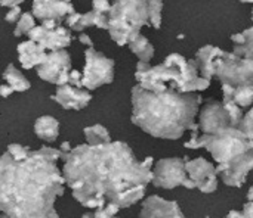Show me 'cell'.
Returning <instances> with one entry per match:
<instances>
[{
	"label": "cell",
	"mask_w": 253,
	"mask_h": 218,
	"mask_svg": "<svg viewBox=\"0 0 253 218\" xmlns=\"http://www.w3.org/2000/svg\"><path fill=\"white\" fill-rule=\"evenodd\" d=\"M13 93V90L7 84H0V97H7Z\"/></svg>",
	"instance_id": "40"
},
{
	"label": "cell",
	"mask_w": 253,
	"mask_h": 218,
	"mask_svg": "<svg viewBox=\"0 0 253 218\" xmlns=\"http://www.w3.org/2000/svg\"><path fill=\"white\" fill-rule=\"evenodd\" d=\"M61 152L43 146L24 161L0 156V211L7 218H59L56 198L64 195V177L56 161Z\"/></svg>",
	"instance_id": "2"
},
{
	"label": "cell",
	"mask_w": 253,
	"mask_h": 218,
	"mask_svg": "<svg viewBox=\"0 0 253 218\" xmlns=\"http://www.w3.org/2000/svg\"><path fill=\"white\" fill-rule=\"evenodd\" d=\"M225 218H245V217H243V214H242L240 211L233 210V211H230V213H228V216H227Z\"/></svg>",
	"instance_id": "42"
},
{
	"label": "cell",
	"mask_w": 253,
	"mask_h": 218,
	"mask_svg": "<svg viewBox=\"0 0 253 218\" xmlns=\"http://www.w3.org/2000/svg\"><path fill=\"white\" fill-rule=\"evenodd\" d=\"M36 69H37V75L42 80L56 86H64L68 84V74L71 71V58L65 49L50 52L47 53L44 62L36 66Z\"/></svg>",
	"instance_id": "10"
},
{
	"label": "cell",
	"mask_w": 253,
	"mask_h": 218,
	"mask_svg": "<svg viewBox=\"0 0 253 218\" xmlns=\"http://www.w3.org/2000/svg\"><path fill=\"white\" fill-rule=\"evenodd\" d=\"M222 53V49L219 47H215V46H203L202 49L197 50L196 53V63H197V68H199V75L206 78V80H211L212 77H215V71H213V63H215V59Z\"/></svg>",
	"instance_id": "19"
},
{
	"label": "cell",
	"mask_w": 253,
	"mask_h": 218,
	"mask_svg": "<svg viewBox=\"0 0 253 218\" xmlns=\"http://www.w3.org/2000/svg\"><path fill=\"white\" fill-rule=\"evenodd\" d=\"M71 38H73L71 32L67 28L58 25L53 30L43 28L42 37L39 38L37 44L40 47H43L44 50L56 52V50H64L65 47H68L70 43H71Z\"/></svg>",
	"instance_id": "17"
},
{
	"label": "cell",
	"mask_w": 253,
	"mask_h": 218,
	"mask_svg": "<svg viewBox=\"0 0 253 218\" xmlns=\"http://www.w3.org/2000/svg\"><path fill=\"white\" fill-rule=\"evenodd\" d=\"M135 80L141 89L153 93H160L168 89L178 93H194L203 92L211 86V80L199 75L196 61L185 59L179 53L169 55L160 65L136 71Z\"/></svg>",
	"instance_id": "4"
},
{
	"label": "cell",
	"mask_w": 253,
	"mask_h": 218,
	"mask_svg": "<svg viewBox=\"0 0 253 218\" xmlns=\"http://www.w3.org/2000/svg\"><path fill=\"white\" fill-rule=\"evenodd\" d=\"M202 96L168 89L153 93L138 84L132 89V123L153 137L178 140L194 124Z\"/></svg>",
	"instance_id": "3"
},
{
	"label": "cell",
	"mask_w": 253,
	"mask_h": 218,
	"mask_svg": "<svg viewBox=\"0 0 253 218\" xmlns=\"http://www.w3.org/2000/svg\"><path fill=\"white\" fill-rule=\"evenodd\" d=\"M228 117H230V121H231V125L233 127H237L239 128V124L243 118V111L240 106H237L233 100H228V102H222Z\"/></svg>",
	"instance_id": "29"
},
{
	"label": "cell",
	"mask_w": 253,
	"mask_h": 218,
	"mask_svg": "<svg viewBox=\"0 0 253 218\" xmlns=\"http://www.w3.org/2000/svg\"><path fill=\"white\" fill-rule=\"evenodd\" d=\"M127 46H129V49L138 56V59H139L141 62L150 63V61H151L153 56H154V47H153V44H151V43L148 41V38L144 37L142 34H138L133 40H130V41L127 43Z\"/></svg>",
	"instance_id": "21"
},
{
	"label": "cell",
	"mask_w": 253,
	"mask_h": 218,
	"mask_svg": "<svg viewBox=\"0 0 253 218\" xmlns=\"http://www.w3.org/2000/svg\"><path fill=\"white\" fill-rule=\"evenodd\" d=\"M184 168L188 179L202 193H213L218 189V176L215 171V165L205 158H196L191 161L184 158Z\"/></svg>",
	"instance_id": "11"
},
{
	"label": "cell",
	"mask_w": 253,
	"mask_h": 218,
	"mask_svg": "<svg viewBox=\"0 0 253 218\" xmlns=\"http://www.w3.org/2000/svg\"><path fill=\"white\" fill-rule=\"evenodd\" d=\"M139 218H185V216L176 202L153 195L144 201Z\"/></svg>",
	"instance_id": "15"
},
{
	"label": "cell",
	"mask_w": 253,
	"mask_h": 218,
	"mask_svg": "<svg viewBox=\"0 0 253 218\" xmlns=\"http://www.w3.org/2000/svg\"><path fill=\"white\" fill-rule=\"evenodd\" d=\"M59 159L64 161L62 177L73 190V198L89 210L105 204L129 208L139 202L151 183L154 165L151 156L139 162L123 142L79 145L61 154Z\"/></svg>",
	"instance_id": "1"
},
{
	"label": "cell",
	"mask_w": 253,
	"mask_h": 218,
	"mask_svg": "<svg viewBox=\"0 0 253 218\" xmlns=\"http://www.w3.org/2000/svg\"><path fill=\"white\" fill-rule=\"evenodd\" d=\"M68 84L77 89H82V72L77 69H71L68 74Z\"/></svg>",
	"instance_id": "34"
},
{
	"label": "cell",
	"mask_w": 253,
	"mask_h": 218,
	"mask_svg": "<svg viewBox=\"0 0 253 218\" xmlns=\"http://www.w3.org/2000/svg\"><path fill=\"white\" fill-rule=\"evenodd\" d=\"M240 1H243V3H252L253 0H240Z\"/></svg>",
	"instance_id": "44"
},
{
	"label": "cell",
	"mask_w": 253,
	"mask_h": 218,
	"mask_svg": "<svg viewBox=\"0 0 253 218\" xmlns=\"http://www.w3.org/2000/svg\"><path fill=\"white\" fill-rule=\"evenodd\" d=\"M92 6L95 12L102 15H108L111 9V3L108 0H92Z\"/></svg>",
	"instance_id": "33"
},
{
	"label": "cell",
	"mask_w": 253,
	"mask_h": 218,
	"mask_svg": "<svg viewBox=\"0 0 253 218\" xmlns=\"http://www.w3.org/2000/svg\"><path fill=\"white\" fill-rule=\"evenodd\" d=\"M230 127L233 125L222 102L206 103L199 117V130H202L203 134H218Z\"/></svg>",
	"instance_id": "12"
},
{
	"label": "cell",
	"mask_w": 253,
	"mask_h": 218,
	"mask_svg": "<svg viewBox=\"0 0 253 218\" xmlns=\"http://www.w3.org/2000/svg\"><path fill=\"white\" fill-rule=\"evenodd\" d=\"M28 152L30 149L22 146V145H18V143H12L7 146V151L6 154L13 159V161H24L27 156H28Z\"/></svg>",
	"instance_id": "31"
},
{
	"label": "cell",
	"mask_w": 253,
	"mask_h": 218,
	"mask_svg": "<svg viewBox=\"0 0 253 218\" xmlns=\"http://www.w3.org/2000/svg\"><path fill=\"white\" fill-rule=\"evenodd\" d=\"M84 69L82 74V87L95 90L104 84H110L114 80V61L96 52L93 47L84 50Z\"/></svg>",
	"instance_id": "8"
},
{
	"label": "cell",
	"mask_w": 253,
	"mask_h": 218,
	"mask_svg": "<svg viewBox=\"0 0 253 218\" xmlns=\"http://www.w3.org/2000/svg\"><path fill=\"white\" fill-rule=\"evenodd\" d=\"M34 133L44 142H55L59 136V123L50 115H43L36 120Z\"/></svg>",
	"instance_id": "20"
},
{
	"label": "cell",
	"mask_w": 253,
	"mask_h": 218,
	"mask_svg": "<svg viewBox=\"0 0 253 218\" xmlns=\"http://www.w3.org/2000/svg\"><path fill=\"white\" fill-rule=\"evenodd\" d=\"M252 167L253 151H251L246 155L237 158L236 161H233V162H230L227 165H218V167H215V171H216V176H219L227 186L242 187L245 185L246 177L251 173Z\"/></svg>",
	"instance_id": "13"
},
{
	"label": "cell",
	"mask_w": 253,
	"mask_h": 218,
	"mask_svg": "<svg viewBox=\"0 0 253 218\" xmlns=\"http://www.w3.org/2000/svg\"><path fill=\"white\" fill-rule=\"evenodd\" d=\"M80 15L82 13H79V12H74V13H70L68 16H67V19H65V24L70 27V28H74V25L79 22V19H80Z\"/></svg>",
	"instance_id": "36"
},
{
	"label": "cell",
	"mask_w": 253,
	"mask_h": 218,
	"mask_svg": "<svg viewBox=\"0 0 253 218\" xmlns=\"http://www.w3.org/2000/svg\"><path fill=\"white\" fill-rule=\"evenodd\" d=\"M233 55L245 59H253V35L246 40L245 44H234Z\"/></svg>",
	"instance_id": "30"
},
{
	"label": "cell",
	"mask_w": 253,
	"mask_h": 218,
	"mask_svg": "<svg viewBox=\"0 0 253 218\" xmlns=\"http://www.w3.org/2000/svg\"><path fill=\"white\" fill-rule=\"evenodd\" d=\"M151 183L160 189H175L184 186L185 189H196V185L188 179L184 159L181 158H165L160 159L151 168Z\"/></svg>",
	"instance_id": "9"
},
{
	"label": "cell",
	"mask_w": 253,
	"mask_h": 218,
	"mask_svg": "<svg viewBox=\"0 0 253 218\" xmlns=\"http://www.w3.org/2000/svg\"><path fill=\"white\" fill-rule=\"evenodd\" d=\"M162 9H163L162 0H147L148 24L156 30L162 27Z\"/></svg>",
	"instance_id": "26"
},
{
	"label": "cell",
	"mask_w": 253,
	"mask_h": 218,
	"mask_svg": "<svg viewBox=\"0 0 253 218\" xmlns=\"http://www.w3.org/2000/svg\"><path fill=\"white\" fill-rule=\"evenodd\" d=\"M242 214H243V217L245 218H253V202L248 201V202L245 204V208H243Z\"/></svg>",
	"instance_id": "37"
},
{
	"label": "cell",
	"mask_w": 253,
	"mask_h": 218,
	"mask_svg": "<svg viewBox=\"0 0 253 218\" xmlns=\"http://www.w3.org/2000/svg\"><path fill=\"white\" fill-rule=\"evenodd\" d=\"M120 208L114 204H105L102 208H96L93 213H86L82 218H120L117 217V213Z\"/></svg>",
	"instance_id": "27"
},
{
	"label": "cell",
	"mask_w": 253,
	"mask_h": 218,
	"mask_svg": "<svg viewBox=\"0 0 253 218\" xmlns=\"http://www.w3.org/2000/svg\"><path fill=\"white\" fill-rule=\"evenodd\" d=\"M107 16L110 37L119 46H125L148 25L147 0H114Z\"/></svg>",
	"instance_id": "6"
},
{
	"label": "cell",
	"mask_w": 253,
	"mask_h": 218,
	"mask_svg": "<svg viewBox=\"0 0 253 218\" xmlns=\"http://www.w3.org/2000/svg\"><path fill=\"white\" fill-rule=\"evenodd\" d=\"M231 100L237 106H240L242 109L249 108L253 100V84H245V86L234 87L233 94H231Z\"/></svg>",
	"instance_id": "25"
},
{
	"label": "cell",
	"mask_w": 253,
	"mask_h": 218,
	"mask_svg": "<svg viewBox=\"0 0 253 218\" xmlns=\"http://www.w3.org/2000/svg\"><path fill=\"white\" fill-rule=\"evenodd\" d=\"M71 0H33V16L37 19H52L61 22L65 15L74 13Z\"/></svg>",
	"instance_id": "14"
},
{
	"label": "cell",
	"mask_w": 253,
	"mask_h": 218,
	"mask_svg": "<svg viewBox=\"0 0 253 218\" xmlns=\"http://www.w3.org/2000/svg\"><path fill=\"white\" fill-rule=\"evenodd\" d=\"M87 27H98L102 30H108V16L98 13L95 10H90L87 13H82L79 22L74 25V31H83Z\"/></svg>",
	"instance_id": "23"
},
{
	"label": "cell",
	"mask_w": 253,
	"mask_h": 218,
	"mask_svg": "<svg viewBox=\"0 0 253 218\" xmlns=\"http://www.w3.org/2000/svg\"><path fill=\"white\" fill-rule=\"evenodd\" d=\"M50 99H53L64 109L80 111V109L86 108L87 103L92 100V94L87 90L77 89L70 84H64V86H58L56 93L53 96H50Z\"/></svg>",
	"instance_id": "16"
},
{
	"label": "cell",
	"mask_w": 253,
	"mask_h": 218,
	"mask_svg": "<svg viewBox=\"0 0 253 218\" xmlns=\"http://www.w3.org/2000/svg\"><path fill=\"white\" fill-rule=\"evenodd\" d=\"M0 218H7L6 216H0Z\"/></svg>",
	"instance_id": "45"
},
{
	"label": "cell",
	"mask_w": 253,
	"mask_h": 218,
	"mask_svg": "<svg viewBox=\"0 0 253 218\" xmlns=\"http://www.w3.org/2000/svg\"><path fill=\"white\" fill-rule=\"evenodd\" d=\"M213 71L221 84L231 87L253 84V59L239 58L222 50V53L215 59Z\"/></svg>",
	"instance_id": "7"
},
{
	"label": "cell",
	"mask_w": 253,
	"mask_h": 218,
	"mask_svg": "<svg viewBox=\"0 0 253 218\" xmlns=\"http://www.w3.org/2000/svg\"><path fill=\"white\" fill-rule=\"evenodd\" d=\"M79 41H80L82 44L87 46V47H93V41H92L90 37H89L87 34H84V32H82V34L79 35Z\"/></svg>",
	"instance_id": "38"
},
{
	"label": "cell",
	"mask_w": 253,
	"mask_h": 218,
	"mask_svg": "<svg viewBox=\"0 0 253 218\" xmlns=\"http://www.w3.org/2000/svg\"><path fill=\"white\" fill-rule=\"evenodd\" d=\"M187 149L205 148L218 165H227L253 151V142L239 128L230 127L218 134H203L199 137V124L191 128V139L184 145Z\"/></svg>",
	"instance_id": "5"
},
{
	"label": "cell",
	"mask_w": 253,
	"mask_h": 218,
	"mask_svg": "<svg viewBox=\"0 0 253 218\" xmlns=\"http://www.w3.org/2000/svg\"><path fill=\"white\" fill-rule=\"evenodd\" d=\"M19 16H21V9H19V6H13V7H10L9 12L4 15V21H7V22H15V21L19 19Z\"/></svg>",
	"instance_id": "35"
},
{
	"label": "cell",
	"mask_w": 253,
	"mask_h": 218,
	"mask_svg": "<svg viewBox=\"0 0 253 218\" xmlns=\"http://www.w3.org/2000/svg\"><path fill=\"white\" fill-rule=\"evenodd\" d=\"M16 49H18V55H19V62L24 69H31V68L42 65L47 56L46 50L31 40L19 43Z\"/></svg>",
	"instance_id": "18"
},
{
	"label": "cell",
	"mask_w": 253,
	"mask_h": 218,
	"mask_svg": "<svg viewBox=\"0 0 253 218\" xmlns=\"http://www.w3.org/2000/svg\"><path fill=\"white\" fill-rule=\"evenodd\" d=\"M84 137L87 142L86 145H89V146H96V145H104V143L111 142V136H110L108 130L99 124L86 127L84 128Z\"/></svg>",
	"instance_id": "24"
},
{
	"label": "cell",
	"mask_w": 253,
	"mask_h": 218,
	"mask_svg": "<svg viewBox=\"0 0 253 218\" xmlns=\"http://www.w3.org/2000/svg\"><path fill=\"white\" fill-rule=\"evenodd\" d=\"M3 78L7 83V86L13 90V92H27L31 84L30 81L22 75V72L19 69L15 68V65L9 63L3 72Z\"/></svg>",
	"instance_id": "22"
},
{
	"label": "cell",
	"mask_w": 253,
	"mask_h": 218,
	"mask_svg": "<svg viewBox=\"0 0 253 218\" xmlns=\"http://www.w3.org/2000/svg\"><path fill=\"white\" fill-rule=\"evenodd\" d=\"M58 25H59V22L52 21V19H43V21H42V27L46 28V30H53V28H56Z\"/></svg>",
	"instance_id": "39"
},
{
	"label": "cell",
	"mask_w": 253,
	"mask_h": 218,
	"mask_svg": "<svg viewBox=\"0 0 253 218\" xmlns=\"http://www.w3.org/2000/svg\"><path fill=\"white\" fill-rule=\"evenodd\" d=\"M71 151V146H70V143L68 142H64L62 145H61V149H59V152L61 154H67V152H70Z\"/></svg>",
	"instance_id": "43"
},
{
	"label": "cell",
	"mask_w": 253,
	"mask_h": 218,
	"mask_svg": "<svg viewBox=\"0 0 253 218\" xmlns=\"http://www.w3.org/2000/svg\"><path fill=\"white\" fill-rule=\"evenodd\" d=\"M36 27V21H34V16L31 13H21L19 19H18V24H16V28L13 31V35L15 37H21L22 34H28V31Z\"/></svg>",
	"instance_id": "28"
},
{
	"label": "cell",
	"mask_w": 253,
	"mask_h": 218,
	"mask_svg": "<svg viewBox=\"0 0 253 218\" xmlns=\"http://www.w3.org/2000/svg\"><path fill=\"white\" fill-rule=\"evenodd\" d=\"M253 117V112L252 109H249L248 111V114L246 115H243V118H242V121H240V124H239V130L249 139V140H253V125H252V118Z\"/></svg>",
	"instance_id": "32"
},
{
	"label": "cell",
	"mask_w": 253,
	"mask_h": 218,
	"mask_svg": "<svg viewBox=\"0 0 253 218\" xmlns=\"http://www.w3.org/2000/svg\"><path fill=\"white\" fill-rule=\"evenodd\" d=\"M24 0H0V6L4 7H13V6H19V3H22Z\"/></svg>",
	"instance_id": "41"
}]
</instances>
